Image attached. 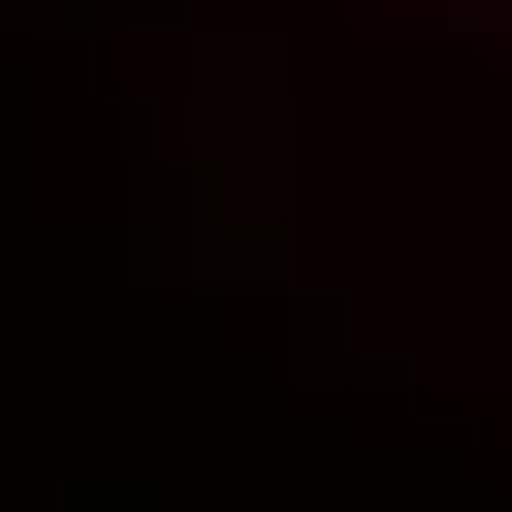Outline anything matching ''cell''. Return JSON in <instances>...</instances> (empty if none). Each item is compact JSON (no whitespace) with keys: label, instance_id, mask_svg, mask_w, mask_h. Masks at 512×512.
<instances>
[{"label":"cell","instance_id":"6da1fadb","mask_svg":"<svg viewBox=\"0 0 512 512\" xmlns=\"http://www.w3.org/2000/svg\"><path fill=\"white\" fill-rule=\"evenodd\" d=\"M128 256H160V288H288V128H256L224 32L128 64Z\"/></svg>","mask_w":512,"mask_h":512},{"label":"cell","instance_id":"7a4b0ae2","mask_svg":"<svg viewBox=\"0 0 512 512\" xmlns=\"http://www.w3.org/2000/svg\"><path fill=\"white\" fill-rule=\"evenodd\" d=\"M128 480H224L192 352H64V512H128Z\"/></svg>","mask_w":512,"mask_h":512}]
</instances>
